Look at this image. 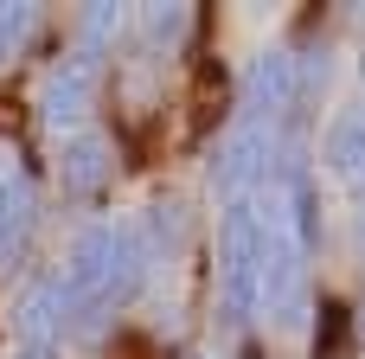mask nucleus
Listing matches in <instances>:
<instances>
[{"instance_id":"nucleus-13","label":"nucleus","mask_w":365,"mask_h":359,"mask_svg":"<svg viewBox=\"0 0 365 359\" xmlns=\"http://www.w3.org/2000/svg\"><path fill=\"white\" fill-rule=\"evenodd\" d=\"M353 328V308L346 302H321V334H314V359H340V340Z\"/></svg>"},{"instance_id":"nucleus-19","label":"nucleus","mask_w":365,"mask_h":359,"mask_svg":"<svg viewBox=\"0 0 365 359\" xmlns=\"http://www.w3.org/2000/svg\"><path fill=\"white\" fill-rule=\"evenodd\" d=\"M199 359H205V353H199Z\"/></svg>"},{"instance_id":"nucleus-10","label":"nucleus","mask_w":365,"mask_h":359,"mask_svg":"<svg viewBox=\"0 0 365 359\" xmlns=\"http://www.w3.org/2000/svg\"><path fill=\"white\" fill-rule=\"evenodd\" d=\"M135 32H141L148 58H173L186 45V32H192V6H141Z\"/></svg>"},{"instance_id":"nucleus-18","label":"nucleus","mask_w":365,"mask_h":359,"mask_svg":"<svg viewBox=\"0 0 365 359\" xmlns=\"http://www.w3.org/2000/svg\"><path fill=\"white\" fill-rule=\"evenodd\" d=\"M359 328H365V302H359Z\"/></svg>"},{"instance_id":"nucleus-1","label":"nucleus","mask_w":365,"mask_h":359,"mask_svg":"<svg viewBox=\"0 0 365 359\" xmlns=\"http://www.w3.org/2000/svg\"><path fill=\"white\" fill-rule=\"evenodd\" d=\"M58 276H64V295H71V334H103V321L122 315L141 295V283H148L141 231L128 218H90V225H77Z\"/></svg>"},{"instance_id":"nucleus-3","label":"nucleus","mask_w":365,"mask_h":359,"mask_svg":"<svg viewBox=\"0 0 365 359\" xmlns=\"http://www.w3.org/2000/svg\"><path fill=\"white\" fill-rule=\"evenodd\" d=\"M276 167H282L276 128H269V122H231V128L218 135V148H212V193H218L225 206L257 199V193L276 180Z\"/></svg>"},{"instance_id":"nucleus-4","label":"nucleus","mask_w":365,"mask_h":359,"mask_svg":"<svg viewBox=\"0 0 365 359\" xmlns=\"http://www.w3.org/2000/svg\"><path fill=\"white\" fill-rule=\"evenodd\" d=\"M96 90H103V64H96V58H83V51L58 58V64L45 71V84H38V122H45V128H64V141H71L77 128H90Z\"/></svg>"},{"instance_id":"nucleus-6","label":"nucleus","mask_w":365,"mask_h":359,"mask_svg":"<svg viewBox=\"0 0 365 359\" xmlns=\"http://www.w3.org/2000/svg\"><path fill=\"white\" fill-rule=\"evenodd\" d=\"M13 334H19V347H32V353H58V340L71 334V295H64V276H58V270H38V276L19 289V302H13Z\"/></svg>"},{"instance_id":"nucleus-9","label":"nucleus","mask_w":365,"mask_h":359,"mask_svg":"<svg viewBox=\"0 0 365 359\" xmlns=\"http://www.w3.org/2000/svg\"><path fill=\"white\" fill-rule=\"evenodd\" d=\"M186 225H192V212H186V199H154L148 206V218L135 225L141 231V251H148V263H173L180 251H186Z\"/></svg>"},{"instance_id":"nucleus-11","label":"nucleus","mask_w":365,"mask_h":359,"mask_svg":"<svg viewBox=\"0 0 365 359\" xmlns=\"http://www.w3.org/2000/svg\"><path fill=\"white\" fill-rule=\"evenodd\" d=\"M38 32H45V13H38L32 0H0V64L26 58Z\"/></svg>"},{"instance_id":"nucleus-14","label":"nucleus","mask_w":365,"mask_h":359,"mask_svg":"<svg viewBox=\"0 0 365 359\" xmlns=\"http://www.w3.org/2000/svg\"><path fill=\"white\" fill-rule=\"evenodd\" d=\"M109 359H154V340L148 334H115L109 340Z\"/></svg>"},{"instance_id":"nucleus-7","label":"nucleus","mask_w":365,"mask_h":359,"mask_svg":"<svg viewBox=\"0 0 365 359\" xmlns=\"http://www.w3.org/2000/svg\"><path fill=\"white\" fill-rule=\"evenodd\" d=\"M109 180H115V141L103 128H77L58 148V193L64 199H96Z\"/></svg>"},{"instance_id":"nucleus-2","label":"nucleus","mask_w":365,"mask_h":359,"mask_svg":"<svg viewBox=\"0 0 365 359\" xmlns=\"http://www.w3.org/2000/svg\"><path fill=\"white\" fill-rule=\"evenodd\" d=\"M218 302H225V328H250L263 315V218H257V199L225 206V225H218Z\"/></svg>"},{"instance_id":"nucleus-5","label":"nucleus","mask_w":365,"mask_h":359,"mask_svg":"<svg viewBox=\"0 0 365 359\" xmlns=\"http://www.w3.org/2000/svg\"><path fill=\"white\" fill-rule=\"evenodd\" d=\"M302 103V58L289 45H263L244 64V122H289Z\"/></svg>"},{"instance_id":"nucleus-12","label":"nucleus","mask_w":365,"mask_h":359,"mask_svg":"<svg viewBox=\"0 0 365 359\" xmlns=\"http://www.w3.org/2000/svg\"><path fill=\"white\" fill-rule=\"evenodd\" d=\"M122 26H128V13H122V6H103V0H96V6H83V13H77V51L103 64V58H109V45L122 39Z\"/></svg>"},{"instance_id":"nucleus-15","label":"nucleus","mask_w":365,"mask_h":359,"mask_svg":"<svg viewBox=\"0 0 365 359\" xmlns=\"http://www.w3.org/2000/svg\"><path fill=\"white\" fill-rule=\"evenodd\" d=\"M13 359H58V353H32V347H19V353H13Z\"/></svg>"},{"instance_id":"nucleus-16","label":"nucleus","mask_w":365,"mask_h":359,"mask_svg":"<svg viewBox=\"0 0 365 359\" xmlns=\"http://www.w3.org/2000/svg\"><path fill=\"white\" fill-rule=\"evenodd\" d=\"M359 90H365V45H359Z\"/></svg>"},{"instance_id":"nucleus-8","label":"nucleus","mask_w":365,"mask_h":359,"mask_svg":"<svg viewBox=\"0 0 365 359\" xmlns=\"http://www.w3.org/2000/svg\"><path fill=\"white\" fill-rule=\"evenodd\" d=\"M321 154H327V167H334L340 180H353V193L365 186V96H359V103H346V109H334Z\"/></svg>"},{"instance_id":"nucleus-17","label":"nucleus","mask_w":365,"mask_h":359,"mask_svg":"<svg viewBox=\"0 0 365 359\" xmlns=\"http://www.w3.org/2000/svg\"><path fill=\"white\" fill-rule=\"evenodd\" d=\"M359 212H365V186H359Z\"/></svg>"}]
</instances>
